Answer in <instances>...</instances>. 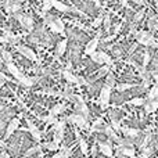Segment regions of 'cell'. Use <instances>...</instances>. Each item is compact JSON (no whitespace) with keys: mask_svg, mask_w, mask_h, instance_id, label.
<instances>
[{"mask_svg":"<svg viewBox=\"0 0 158 158\" xmlns=\"http://www.w3.org/2000/svg\"><path fill=\"white\" fill-rule=\"evenodd\" d=\"M6 81H10V78H7L4 74H3V72H0V87L3 86V83H4Z\"/></svg>","mask_w":158,"mask_h":158,"instance_id":"40","label":"cell"},{"mask_svg":"<svg viewBox=\"0 0 158 158\" xmlns=\"http://www.w3.org/2000/svg\"><path fill=\"white\" fill-rule=\"evenodd\" d=\"M117 151H118V154H122V156L129 157V158H135V157H136L135 150H133V148H131V147H122V146H118Z\"/></svg>","mask_w":158,"mask_h":158,"instance_id":"12","label":"cell"},{"mask_svg":"<svg viewBox=\"0 0 158 158\" xmlns=\"http://www.w3.org/2000/svg\"><path fill=\"white\" fill-rule=\"evenodd\" d=\"M153 154V147H144L142 151V158H148Z\"/></svg>","mask_w":158,"mask_h":158,"instance_id":"31","label":"cell"},{"mask_svg":"<svg viewBox=\"0 0 158 158\" xmlns=\"http://www.w3.org/2000/svg\"><path fill=\"white\" fill-rule=\"evenodd\" d=\"M119 31H121V27H119V25H117V28H115V33H118Z\"/></svg>","mask_w":158,"mask_h":158,"instance_id":"46","label":"cell"},{"mask_svg":"<svg viewBox=\"0 0 158 158\" xmlns=\"http://www.w3.org/2000/svg\"><path fill=\"white\" fill-rule=\"evenodd\" d=\"M50 158H63V156H61V153H57V154H54V156L50 157Z\"/></svg>","mask_w":158,"mask_h":158,"instance_id":"43","label":"cell"},{"mask_svg":"<svg viewBox=\"0 0 158 158\" xmlns=\"http://www.w3.org/2000/svg\"><path fill=\"white\" fill-rule=\"evenodd\" d=\"M0 158H10V157H8L7 153H2V154H0Z\"/></svg>","mask_w":158,"mask_h":158,"instance_id":"44","label":"cell"},{"mask_svg":"<svg viewBox=\"0 0 158 158\" xmlns=\"http://www.w3.org/2000/svg\"><path fill=\"white\" fill-rule=\"evenodd\" d=\"M144 14H146V11H144V10H142V11H139V13H136V15H135V22L142 21L143 17H144Z\"/></svg>","mask_w":158,"mask_h":158,"instance_id":"36","label":"cell"},{"mask_svg":"<svg viewBox=\"0 0 158 158\" xmlns=\"http://www.w3.org/2000/svg\"><path fill=\"white\" fill-rule=\"evenodd\" d=\"M67 122H71L75 123L77 126H79L81 129H87L89 128V123H87V118H85L83 115L81 114H74V115H69V117L64 118Z\"/></svg>","mask_w":158,"mask_h":158,"instance_id":"2","label":"cell"},{"mask_svg":"<svg viewBox=\"0 0 158 158\" xmlns=\"http://www.w3.org/2000/svg\"><path fill=\"white\" fill-rule=\"evenodd\" d=\"M98 148H100V153L107 156L108 158L112 157V147H111V142L108 140V143H98Z\"/></svg>","mask_w":158,"mask_h":158,"instance_id":"11","label":"cell"},{"mask_svg":"<svg viewBox=\"0 0 158 158\" xmlns=\"http://www.w3.org/2000/svg\"><path fill=\"white\" fill-rule=\"evenodd\" d=\"M15 2H18V3H19V2H25V0H15Z\"/></svg>","mask_w":158,"mask_h":158,"instance_id":"47","label":"cell"},{"mask_svg":"<svg viewBox=\"0 0 158 158\" xmlns=\"http://www.w3.org/2000/svg\"><path fill=\"white\" fill-rule=\"evenodd\" d=\"M137 43L143 44V46H153L156 43L154 40V36L150 32H146V31H139V32H135Z\"/></svg>","mask_w":158,"mask_h":158,"instance_id":"1","label":"cell"},{"mask_svg":"<svg viewBox=\"0 0 158 158\" xmlns=\"http://www.w3.org/2000/svg\"><path fill=\"white\" fill-rule=\"evenodd\" d=\"M121 131L125 133V136H128V137H137L140 135V131H137V129H129V128H122Z\"/></svg>","mask_w":158,"mask_h":158,"instance_id":"19","label":"cell"},{"mask_svg":"<svg viewBox=\"0 0 158 158\" xmlns=\"http://www.w3.org/2000/svg\"><path fill=\"white\" fill-rule=\"evenodd\" d=\"M42 121H43V122H46V123H49V125H54L56 122H57V119H56V117L54 115H47V117H43L42 118Z\"/></svg>","mask_w":158,"mask_h":158,"instance_id":"28","label":"cell"},{"mask_svg":"<svg viewBox=\"0 0 158 158\" xmlns=\"http://www.w3.org/2000/svg\"><path fill=\"white\" fill-rule=\"evenodd\" d=\"M18 126H19V118H14V119H11L10 123H8V126H7V131H6L4 139H8V137L18 129Z\"/></svg>","mask_w":158,"mask_h":158,"instance_id":"9","label":"cell"},{"mask_svg":"<svg viewBox=\"0 0 158 158\" xmlns=\"http://www.w3.org/2000/svg\"><path fill=\"white\" fill-rule=\"evenodd\" d=\"M150 60H151V57H150V53L148 52H146L144 53V57H143V67H147L148 65V63H150Z\"/></svg>","mask_w":158,"mask_h":158,"instance_id":"35","label":"cell"},{"mask_svg":"<svg viewBox=\"0 0 158 158\" xmlns=\"http://www.w3.org/2000/svg\"><path fill=\"white\" fill-rule=\"evenodd\" d=\"M90 57H92V60L97 64H106V65H108V67L112 65V58L104 52H98V53L94 52L93 54H90Z\"/></svg>","mask_w":158,"mask_h":158,"instance_id":"3","label":"cell"},{"mask_svg":"<svg viewBox=\"0 0 158 158\" xmlns=\"http://www.w3.org/2000/svg\"><path fill=\"white\" fill-rule=\"evenodd\" d=\"M2 56H3V58H4L6 63H13V57H11V54L7 52V50H3Z\"/></svg>","mask_w":158,"mask_h":158,"instance_id":"32","label":"cell"},{"mask_svg":"<svg viewBox=\"0 0 158 158\" xmlns=\"http://www.w3.org/2000/svg\"><path fill=\"white\" fill-rule=\"evenodd\" d=\"M27 125H28V128H29V132H31V135L33 136V139L35 140H40V137H42V133H40V131H39L38 128L35 126V123L32 122L31 119H27Z\"/></svg>","mask_w":158,"mask_h":158,"instance_id":"10","label":"cell"},{"mask_svg":"<svg viewBox=\"0 0 158 158\" xmlns=\"http://www.w3.org/2000/svg\"><path fill=\"white\" fill-rule=\"evenodd\" d=\"M65 119H61V121H57L54 123V140L57 144H60V142L63 140L64 137V128H65Z\"/></svg>","mask_w":158,"mask_h":158,"instance_id":"4","label":"cell"},{"mask_svg":"<svg viewBox=\"0 0 158 158\" xmlns=\"http://www.w3.org/2000/svg\"><path fill=\"white\" fill-rule=\"evenodd\" d=\"M156 4H157V8H158V0H156Z\"/></svg>","mask_w":158,"mask_h":158,"instance_id":"48","label":"cell"},{"mask_svg":"<svg viewBox=\"0 0 158 158\" xmlns=\"http://www.w3.org/2000/svg\"><path fill=\"white\" fill-rule=\"evenodd\" d=\"M104 21V15H98L97 18L93 21V24H92V27H94V28H97V27H100L101 25V22Z\"/></svg>","mask_w":158,"mask_h":158,"instance_id":"34","label":"cell"},{"mask_svg":"<svg viewBox=\"0 0 158 158\" xmlns=\"http://www.w3.org/2000/svg\"><path fill=\"white\" fill-rule=\"evenodd\" d=\"M15 49H17V52L21 53V54L24 56V57H27L28 60H31V61H36V60H38L36 54L29 49V47H27V46H17Z\"/></svg>","mask_w":158,"mask_h":158,"instance_id":"8","label":"cell"},{"mask_svg":"<svg viewBox=\"0 0 158 158\" xmlns=\"http://www.w3.org/2000/svg\"><path fill=\"white\" fill-rule=\"evenodd\" d=\"M65 111V106L64 104H57V106L54 107V108H52L50 110V115H58V114H61V112H64Z\"/></svg>","mask_w":158,"mask_h":158,"instance_id":"24","label":"cell"},{"mask_svg":"<svg viewBox=\"0 0 158 158\" xmlns=\"http://www.w3.org/2000/svg\"><path fill=\"white\" fill-rule=\"evenodd\" d=\"M110 25H111V19H110V15H104V28L107 31L110 29Z\"/></svg>","mask_w":158,"mask_h":158,"instance_id":"38","label":"cell"},{"mask_svg":"<svg viewBox=\"0 0 158 158\" xmlns=\"http://www.w3.org/2000/svg\"><path fill=\"white\" fill-rule=\"evenodd\" d=\"M111 125H112V129H114L115 132H118V131H121V123H119V121L117 119V118H112L111 119Z\"/></svg>","mask_w":158,"mask_h":158,"instance_id":"30","label":"cell"},{"mask_svg":"<svg viewBox=\"0 0 158 158\" xmlns=\"http://www.w3.org/2000/svg\"><path fill=\"white\" fill-rule=\"evenodd\" d=\"M14 17H15L17 19H18L19 22H21V25L24 28H27L28 31H32L33 28V21L32 18H31L29 15H21V14H14Z\"/></svg>","mask_w":158,"mask_h":158,"instance_id":"7","label":"cell"},{"mask_svg":"<svg viewBox=\"0 0 158 158\" xmlns=\"http://www.w3.org/2000/svg\"><path fill=\"white\" fill-rule=\"evenodd\" d=\"M7 69L11 72V75H13V77L15 78L17 81H19V79H21L22 77H24V75H22L21 72H19V69L17 68V67L14 65L13 63H7Z\"/></svg>","mask_w":158,"mask_h":158,"instance_id":"13","label":"cell"},{"mask_svg":"<svg viewBox=\"0 0 158 158\" xmlns=\"http://www.w3.org/2000/svg\"><path fill=\"white\" fill-rule=\"evenodd\" d=\"M104 133L107 135V136L110 137L111 140H115V142H119V137L117 136V133H115V131L111 128V126H104Z\"/></svg>","mask_w":158,"mask_h":158,"instance_id":"17","label":"cell"},{"mask_svg":"<svg viewBox=\"0 0 158 158\" xmlns=\"http://www.w3.org/2000/svg\"><path fill=\"white\" fill-rule=\"evenodd\" d=\"M103 118H97V119L93 122V125L90 126V132H101V129H100V126L103 125Z\"/></svg>","mask_w":158,"mask_h":158,"instance_id":"23","label":"cell"},{"mask_svg":"<svg viewBox=\"0 0 158 158\" xmlns=\"http://www.w3.org/2000/svg\"><path fill=\"white\" fill-rule=\"evenodd\" d=\"M110 96H111V87L106 86L101 89L100 92V104H101V108H107L110 103Z\"/></svg>","mask_w":158,"mask_h":158,"instance_id":"5","label":"cell"},{"mask_svg":"<svg viewBox=\"0 0 158 158\" xmlns=\"http://www.w3.org/2000/svg\"><path fill=\"white\" fill-rule=\"evenodd\" d=\"M53 7L57 8L58 11H63V13H69V11H72L71 7H68L67 4H64V3H61V2H57V0H53Z\"/></svg>","mask_w":158,"mask_h":158,"instance_id":"15","label":"cell"},{"mask_svg":"<svg viewBox=\"0 0 158 158\" xmlns=\"http://www.w3.org/2000/svg\"><path fill=\"white\" fill-rule=\"evenodd\" d=\"M42 148H46V150H50V151H57L58 148V144L56 142H44L42 143Z\"/></svg>","mask_w":158,"mask_h":158,"instance_id":"20","label":"cell"},{"mask_svg":"<svg viewBox=\"0 0 158 158\" xmlns=\"http://www.w3.org/2000/svg\"><path fill=\"white\" fill-rule=\"evenodd\" d=\"M67 44H68V40L67 39H64V40H61L60 43L57 44V50H56V56H57V58L58 57H61V56L65 53V50H67Z\"/></svg>","mask_w":158,"mask_h":158,"instance_id":"14","label":"cell"},{"mask_svg":"<svg viewBox=\"0 0 158 158\" xmlns=\"http://www.w3.org/2000/svg\"><path fill=\"white\" fill-rule=\"evenodd\" d=\"M129 104H132V106H143V104H144V98L135 97V98H132V100L129 101Z\"/></svg>","mask_w":158,"mask_h":158,"instance_id":"29","label":"cell"},{"mask_svg":"<svg viewBox=\"0 0 158 158\" xmlns=\"http://www.w3.org/2000/svg\"><path fill=\"white\" fill-rule=\"evenodd\" d=\"M0 147H3V148H6V147H7V144H6V142H4V140H2V139H0Z\"/></svg>","mask_w":158,"mask_h":158,"instance_id":"41","label":"cell"},{"mask_svg":"<svg viewBox=\"0 0 158 158\" xmlns=\"http://www.w3.org/2000/svg\"><path fill=\"white\" fill-rule=\"evenodd\" d=\"M144 111H146V114H151V112H154L153 111V108H151V104H150V101H144Z\"/></svg>","mask_w":158,"mask_h":158,"instance_id":"37","label":"cell"},{"mask_svg":"<svg viewBox=\"0 0 158 158\" xmlns=\"http://www.w3.org/2000/svg\"><path fill=\"white\" fill-rule=\"evenodd\" d=\"M133 86H135V85H131V83H122V85H118L117 90H118V92H123V90L131 89V87H133Z\"/></svg>","mask_w":158,"mask_h":158,"instance_id":"33","label":"cell"},{"mask_svg":"<svg viewBox=\"0 0 158 158\" xmlns=\"http://www.w3.org/2000/svg\"><path fill=\"white\" fill-rule=\"evenodd\" d=\"M150 104H151V108H153V111H157V110H158V98H156V100H151Z\"/></svg>","mask_w":158,"mask_h":158,"instance_id":"39","label":"cell"},{"mask_svg":"<svg viewBox=\"0 0 158 158\" xmlns=\"http://www.w3.org/2000/svg\"><path fill=\"white\" fill-rule=\"evenodd\" d=\"M40 151H42V144H38V146H35V147L27 150V153H25V157H31L33 153H40Z\"/></svg>","mask_w":158,"mask_h":158,"instance_id":"26","label":"cell"},{"mask_svg":"<svg viewBox=\"0 0 158 158\" xmlns=\"http://www.w3.org/2000/svg\"><path fill=\"white\" fill-rule=\"evenodd\" d=\"M156 98H158V85H154V86L150 89L148 94H147V100L148 101L156 100Z\"/></svg>","mask_w":158,"mask_h":158,"instance_id":"22","label":"cell"},{"mask_svg":"<svg viewBox=\"0 0 158 158\" xmlns=\"http://www.w3.org/2000/svg\"><path fill=\"white\" fill-rule=\"evenodd\" d=\"M100 35H101V33L98 32L97 36H94V38H93L92 40H90L89 43L86 44V49H85V54L90 56V54H93V53L96 52V49H97V46H98V42H100Z\"/></svg>","mask_w":158,"mask_h":158,"instance_id":"6","label":"cell"},{"mask_svg":"<svg viewBox=\"0 0 158 158\" xmlns=\"http://www.w3.org/2000/svg\"><path fill=\"white\" fill-rule=\"evenodd\" d=\"M63 77L65 78L67 82H69V83H77L78 85V77H75V75H72L71 72L68 71V69H65V71H63Z\"/></svg>","mask_w":158,"mask_h":158,"instance_id":"18","label":"cell"},{"mask_svg":"<svg viewBox=\"0 0 158 158\" xmlns=\"http://www.w3.org/2000/svg\"><path fill=\"white\" fill-rule=\"evenodd\" d=\"M132 2H135L136 4H144V0H132Z\"/></svg>","mask_w":158,"mask_h":158,"instance_id":"42","label":"cell"},{"mask_svg":"<svg viewBox=\"0 0 158 158\" xmlns=\"http://www.w3.org/2000/svg\"><path fill=\"white\" fill-rule=\"evenodd\" d=\"M60 153H61V156H63V158H69L72 154V148L71 147H61Z\"/></svg>","mask_w":158,"mask_h":158,"instance_id":"27","label":"cell"},{"mask_svg":"<svg viewBox=\"0 0 158 158\" xmlns=\"http://www.w3.org/2000/svg\"><path fill=\"white\" fill-rule=\"evenodd\" d=\"M75 136H77V139H78V142H79V147H81L82 154H87V143H86V140L82 139L78 131H75Z\"/></svg>","mask_w":158,"mask_h":158,"instance_id":"16","label":"cell"},{"mask_svg":"<svg viewBox=\"0 0 158 158\" xmlns=\"http://www.w3.org/2000/svg\"><path fill=\"white\" fill-rule=\"evenodd\" d=\"M115 85V77L114 74H112L111 71H108V74H107V81H106V86L108 87H112Z\"/></svg>","mask_w":158,"mask_h":158,"instance_id":"25","label":"cell"},{"mask_svg":"<svg viewBox=\"0 0 158 158\" xmlns=\"http://www.w3.org/2000/svg\"><path fill=\"white\" fill-rule=\"evenodd\" d=\"M153 78H154V79H156V81L158 82V71H157V72H154V74H153Z\"/></svg>","mask_w":158,"mask_h":158,"instance_id":"45","label":"cell"},{"mask_svg":"<svg viewBox=\"0 0 158 158\" xmlns=\"http://www.w3.org/2000/svg\"><path fill=\"white\" fill-rule=\"evenodd\" d=\"M35 81H36V79L28 78V77H25V75H24V77H22L21 79H19L18 82H19V83H21L24 87H31V86H33V83H35Z\"/></svg>","mask_w":158,"mask_h":158,"instance_id":"21","label":"cell"}]
</instances>
